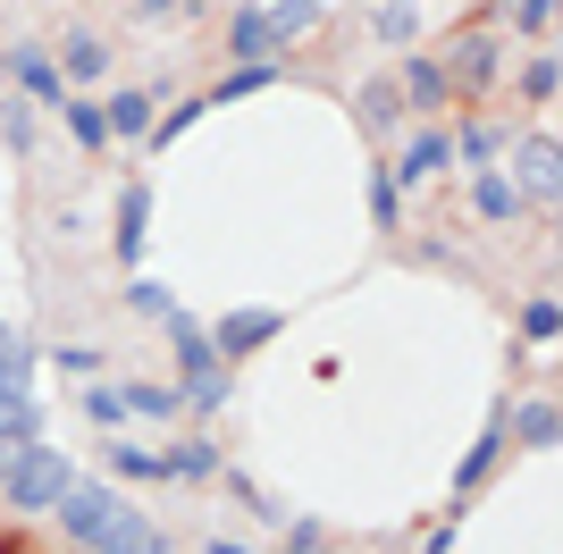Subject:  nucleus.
Listing matches in <instances>:
<instances>
[{
  "label": "nucleus",
  "mask_w": 563,
  "mask_h": 554,
  "mask_svg": "<svg viewBox=\"0 0 563 554\" xmlns=\"http://www.w3.org/2000/svg\"><path fill=\"white\" fill-rule=\"evenodd\" d=\"M454 160V152H446V135H412V152H404V168H387V177H429V168H446Z\"/></svg>",
  "instance_id": "nucleus-26"
},
{
  "label": "nucleus",
  "mask_w": 563,
  "mask_h": 554,
  "mask_svg": "<svg viewBox=\"0 0 563 554\" xmlns=\"http://www.w3.org/2000/svg\"><path fill=\"white\" fill-rule=\"evenodd\" d=\"M68 135H76V152H101V143H110V118H101V101H68Z\"/></svg>",
  "instance_id": "nucleus-25"
},
{
  "label": "nucleus",
  "mask_w": 563,
  "mask_h": 554,
  "mask_svg": "<svg viewBox=\"0 0 563 554\" xmlns=\"http://www.w3.org/2000/svg\"><path fill=\"white\" fill-rule=\"evenodd\" d=\"M177 403H186L194 420H211L219 403H228V369H211V378H186V387H177Z\"/></svg>",
  "instance_id": "nucleus-24"
},
{
  "label": "nucleus",
  "mask_w": 563,
  "mask_h": 554,
  "mask_svg": "<svg viewBox=\"0 0 563 554\" xmlns=\"http://www.w3.org/2000/svg\"><path fill=\"white\" fill-rule=\"evenodd\" d=\"M219 470H228V462H219V445L211 437H186V445H168V454H161V479H219Z\"/></svg>",
  "instance_id": "nucleus-13"
},
{
  "label": "nucleus",
  "mask_w": 563,
  "mask_h": 554,
  "mask_svg": "<svg viewBox=\"0 0 563 554\" xmlns=\"http://www.w3.org/2000/svg\"><path fill=\"white\" fill-rule=\"evenodd\" d=\"M371 34L378 43H412V34H421V9H412V0H387V9H371Z\"/></svg>",
  "instance_id": "nucleus-21"
},
{
  "label": "nucleus",
  "mask_w": 563,
  "mask_h": 554,
  "mask_svg": "<svg viewBox=\"0 0 563 554\" xmlns=\"http://www.w3.org/2000/svg\"><path fill=\"white\" fill-rule=\"evenodd\" d=\"M421 554H454V530H429V546Z\"/></svg>",
  "instance_id": "nucleus-41"
},
{
  "label": "nucleus",
  "mask_w": 563,
  "mask_h": 554,
  "mask_svg": "<svg viewBox=\"0 0 563 554\" xmlns=\"http://www.w3.org/2000/svg\"><path fill=\"white\" fill-rule=\"evenodd\" d=\"M228 43H235V59H269V18H261V9H235V25H228Z\"/></svg>",
  "instance_id": "nucleus-22"
},
{
  "label": "nucleus",
  "mask_w": 563,
  "mask_h": 554,
  "mask_svg": "<svg viewBox=\"0 0 563 554\" xmlns=\"http://www.w3.org/2000/svg\"><path fill=\"white\" fill-rule=\"evenodd\" d=\"M320 9H329V0H269V9H261V18H269V43H303L311 25H320Z\"/></svg>",
  "instance_id": "nucleus-17"
},
{
  "label": "nucleus",
  "mask_w": 563,
  "mask_h": 554,
  "mask_svg": "<svg viewBox=\"0 0 563 554\" xmlns=\"http://www.w3.org/2000/svg\"><path fill=\"white\" fill-rule=\"evenodd\" d=\"M85 412H93L101 429H118V420H126V395H118V387H93V395H85Z\"/></svg>",
  "instance_id": "nucleus-34"
},
{
  "label": "nucleus",
  "mask_w": 563,
  "mask_h": 554,
  "mask_svg": "<svg viewBox=\"0 0 563 554\" xmlns=\"http://www.w3.org/2000/svg\"><path fill=\"white\" fill-rule=\"evenodd\" d=\"M555 328H563L555 295H539V302H530V311H521V336H539V345H555Z\"/></svg>",
  "instance_id": "nucleus-30"
},
{
  "label": "nucleus",
  "mask_w": 563,
  "mask_h": 554,
  "mask_svg": "<svg viewBox=\"0 0 563 554\" xmlns=\"http://www.w3.org/2000/svg\"><path fill=\"white\" fill-rule=\"evenodd\" d=\"M505 437H521L530 454H555V403H547V395L514 403V420H505Z\"/></svg>",
  "instance_id": "nucleus-14"
},
{
  "label": "nucleus",
  "mask_w": 563,
  "mask_h": 554,
  "mask_svg": "<svg viewBox=\"0 0 563 554\" xmlns=\"http://www.w3.org/2000/svg\"><path fill=\"white\" fill-rule=\"evenodd\" d=\"M152 101H161V92H143V85H126V92H110V101H101V118H110V135H126V143H143L152 135Z\"/></svg>",
  "instance_id": "nucleus-9"
},
{
  "label": "nucleus",
  "mask_w": 563,
  "mask_h": 554,
  "mask_svg": "<svg viewBox=\"0 0 563 554\" xmlns=\"http://www.w3.org/2000/svg\"><path fill=\"white\" fill-rule=\"evenodd\" d=\"M496 454H505V412H496V420H488V429H479V437H471V454H463V470H454V505H463L471 487H479V479H488V470H496Z\"/></svg>",
  "instance_id": "nucleus-12"
},
{
  "label": "nucleus",
  "mask_w": 563,
  "mask_h": 554,
  "mask_svg": "<svg viewBox=\"0 0 563 554\" xmlns=\"http://www.w3.org/2000/svg\"><path fill=\"white\" fill-rule=\"evenodd\" d=\"M278 328H286V311H269V302H244V311H228V320L211 328V345H219V362H244V353H261Z\"/></svg>",
  "instance_id": "nucleus-4"
},
{
  "label": "nucleus",
  "mask_w": 563,
  "mask_h": 554,
  "mask_svg": "<svg viewBox=\"0 0 563 554\" xmlns=\"http://www.w3.org/2000/svg\"><path fill=\"white\" fill-rule=\"evenodd\" d=\"M278 85V59H235V76H219V92H202V110L211 101H244V92H269Z\"/></svg>",
  "instance_id": "nucleus-18"
},
{
  "label": "nucleus",
  "mask_w": 563,
  "mask_h": 554,
  "mask_svg": "<svg viewBox=\"0 0 563 554\" xmlns=\"http://www.w3.org/2000/svg\"><path fill=\"white\" fill-rule=\"evenodd\" d=\"M496 143H505V135H496L488 118H463V135H446V152H454L463 168H488V160H496Z\"/></svg>",
  "instance_id": "nucleus-20"
},
{
  "label": "nucleus",
  "mask_w": 563,
  "mask_h": 554,
  "mask_svg": "<svg viewBox=\"0 0 563 554\" xmlns=\"http://www.w3.org/2000/svg\"><path fill=\"white\" fill-rule=\"evenodd\" d=\"M0 68L25 85V101H43V110H68V76H59V59H51L43 43H18L9 59H0Z\"/></svg>",
  "instance_id": "nucleus-6"
},
{
  "label": "nucleus",
  "mask_w": 563,
  "mask_h": 554,
  "mask_svg": "<svg viewBox=\"0 0 563 554\" xmlns=\"http://www.w3.org/2000/svg\"><path fill=\"white\" fill-rule=\"evenodd\" d=\"M110 470H118V479H161V454H143V445H118Z\"/></svg>",
  "instance_id": "nucleus-31"
},
{
  "label": "nucleus",
  "mask_w": 563,
  "mask_h": 554,
  "mask_svg": "<svg viewBox=\"0 0 563 554\" xmlns=\"http://www.w3.org/2000/svg\"><path fill=\"white\" fill-rule=\"evenodd\" d=\"M404 110H446L454 101V85H446V68H438V59H404Z\"/></svg>",
  "instance_id": "nucleus-10"
},
{
  "label": "nucleus",
  "mask_w": 563,
  "mask_h": 554,
  "mask_svg": "<svg viewBox=\"0 0 563 554\" xmlns=\"http://www.w3.org/2000/svg\"><path fill=\"white\" fill-rule=\"evenodd\" d=\"M353 110H362V126H371V135H387V126L404 118V92H396V76H378V85H362V101H353Z\"/></svg>",
  "instance_id": "nucleus-19"
},
{
  "label": "nucleus",
  "mask_w": 563,
  "mask_h": 554,
  "mask_svg": "<svg viewBox=\"0 0 563 554\" xmlns=\"http://www.w3.org/2000/svg\"><path fill=\"white\" fill-rule=\"evenodd\" d=\"M126 412H143V420H186V403H177V387H152V378H135V387H126Z\"/></svg>",
  "instance_id": "nucleus-23"
},
{
  "label": "nucleus",
  "mask_w": 563,
  "mask_h": 554,
  "mask_svg": "<svg viewBox=\"0 0 563 554\" xmlns=\"http://www.w3.org/2000/svg\"><path fill=\"white\" fill-rule=\"evenodd\" d=\"M68 487H76V462L59 454V445L34 437V454L18 462V479L0 487V505H9V512H51L59 496H68Z\"/></svg>",
  "instance_id": "nucleus-1"
},
{
  "label": "nucleus",
  "mask_w": 563,
  "mask_h": 554,
  "mask_svg": "<svg viewBox=\"0 0 563 554\" xmlns=\"http://www.w3.org/2000/svg\"><path fill=\"white\" fill-rule=\"evenodd\" d=\"M126 302H135L143 320H168V311H177V302H168V286H152V277H135V286H126Z\"/></svg>",
  "instance_id": "nucleus-33"
},
{
  "label": "nucleus",
  "mask_w": 563,
  "mask_h": 554,
  "mask_svg": "<svg viewBox=\"0 0 563 554\" xmlns=\"http://www.w3.org/2000/svg\"><path fill=\"white\" fill-rule=\"evenodd\" d=\"M505 25H514V34H547V25H555V0H505Z\"/></svg>",
  "instance_id": "nucleus-29"
},
{
  "label": "nucleus",
  "mask_w": 563,
  "mask_h": 554,
  "mask_svg": "<svg viewBox=\"0 0 563 554\" xmlns=\"http://www.w3.org/2000/svg\"><path fill=\"white\" fill-rule=\"evenodd\" d=\"M59 76H85V85H93V76H110V43H101V34H85V25H68V34H59Z\"/></svg>",
  "instance_id": "nucleus-11"
},
{
  "label": "nucleus",
  "mask_w": 563,
  "mask_h": 554,
  "mask_svg": "<svg viewBox=\"0 0 563 554\" xmlns=\"http://www.w3.org/2000/svg\"><path fill=\"white\" fill-rule=\"evenodd\" d=\"M286 554H320V530H311V521H295V538H286Z\"/></svg>",
  "instance_id": "nucleus-39"
},
{
  "label": "nucleus",
  "mask_w": 563,
  "mask_h": 554,
  "mask_svg": "<svg viewBox=\"0 0 563 554\" xmlns=\"http://www.w3.org/2000/svg\"><path fill=\"white\" fill-rule=\"evenodd\" d=\"M118 505H126V496H118L110 479H76L68 496L51 505V512H59V546H93V538L110 530V512H118Z\"/></svg>",
  "instance_id": "nucleus-2"
},
{
  "label": "nucleus",
  "mask_w": 563,
  "mask_h": 554,
  "mask_svg": "<svg viewBox=\"0 0 563 554\" xmlns=\"http://www.w3.org/2000/svg\"><path fill=\"white\" fill-rule=\"evenodd\" d=\"M25 454H34V437H0V487L18 479V462H25Z\"/></svg>",
  "instance_id": "nucleus-37"
},
{
  "label": "nucleus",
  "mask_w": 563,
  "mask_h": 554,
  "mask_svg": "<svg viewBox=\"0 0 563 554\" xmlns=\"http://www.w3.org/2000/svg\"><path fill=\"white\" fill-rule=\"evenodd\" d=\"M438 68H446L454 92H488V85H496V34H479V25H471V34H454Z\"/></svg>",
  "instance_id": "nucleus-5"
},
{
  "label": "nucleus",
  "mask_w": 563,
  "mask_h": 554,
  "mask_svg": "<svg viewBox=\"0 0 563 554\" xmlns=\"http://www.w3.org/2000/svg\"><path fill=\"white\" fill-rule=\"evenodd\" d=\"M168 345H177V369H186V378H211V369H228L219 362V345H211V328L194 320V311H168Z\"/></svg>",
  "instance_id": "nucleus-7"
},
{
  "label": "nucleus",
  "mask_w": 563,
  "mask_h": 554,
  "mask_svg": "<svg viewBox=\"0 0 563 554\" xmlns=\"http://www.w3.org/2000/svg\"><path fill=\"white\" fill-rule=\"evenodd\" d=\"M93 554H168V546H161V530H152L135 505H118V512H110V530L93 538Z\"/></svg>",
  "instance_id": "nucleus-8"
},
{
  "label": "nucleus",
  "mask_w": 563,
  "mask_h": 554,
  "mask_svg": "<svg viewBox=\"0 0 563 554\" xmlns=\"http://www.w3.org/2000/svg\"><path fill=\"white\" fill-rule=\"evenodd\" d=\"M371 219L378 228H396L404 210H396V177H387V168H371Z\"/></svg>",
  "instance_id": "nucleus-32"
},
{
  "label": "nucleus",
  "mask_w": 563,
  "mask_h": 554,
  "mask_svg": "<svg viewBox=\"0 0 563 554\" xmlns=\"http://www.w3.org/2000/svg\"><path fill=\"white\" fill-rule=\"evenodd\" d=\"M514 85L530 92V101H555V85H563V68H555V51H530V68H521Z\"/></svg>",
  "instance_id": "nucleus-28"
},
{
  "label": "nucleus",
  "mask_w": 563,
  "mask_h": 554,
  "mask_svg": "<svg viewBox=\"0 0 563 554\" xmlns=\"http://www.w3.org/2000/svg\"><path fill=\"white\" fill-rule=\"evenodd\" d=\"M194 118H202V92H194V101H177V110H168V118H152V135H143V152H168V143L186 135Z\"/></svg>",
  "instance_id": "nucleus-27"
},
{
  "label": "nucleus",
  "mask_w": 563,
  "mask_h": 554,
  "mask_svg": "<svg viewBox=\"0 0 563 554\" xmlns=\"http://www.w3.org/2000/svg\"><path fill=\"white\" fill-rule=\"evenodd\" d=\"M135 18L143 25H177V18H186V0H135Z\"/></svg>",
  "instance_id": "nucleus-36"
},
{
  "label": "nucleus",
  "mask_w": 563,
  "mask_h": 554,
  "mask_svg": "<svg viewBox=\"0 0 563 554\" xmlns=\"http://www.w3.org/2000/svg\"><path fill=\"white\" fill-rule=\"evenodd\" d=\"M505 177H514V193H521V202H555V193H563V152H555V135H547V126H539V135H521L514 143V168H505Z\"/></svg>",
  "instance_id": "nucleus-3"
},
{
  "label": "nucleus",
  "mask_w": 563,
  "mask_h": 554,
  "mask_svg": "<svg viewBox=\"0 0 563 554\" xmlns=\"http://www.w3.org/2000/svg\"><path fill=\"white\" fill-rule=\"evenodd\" d=\"M143 228H152V193H143V185H126V202H118V228H110L118 261H135V253H143Z\"/></svg>",
  "instance_id": "nucleus-16"
},
{
  "label": "nucleus",
  "mask_w": 563,
  "mask_h": 554,
  "mask_svg": "<svg viewBox=\"0 0 563 554\" xmlns=\"http://www.w3.org/2000/svg\"><path fill=\"white\" fill-rule=\"evenodd\" d=\"M202 554H253V546H235V538H202Z\"/></svg>",
  "instance_id": "nucleus-40"
},
{
  "label": "nucleus",
  "mask_w": 563,
  "mask_h": 554,
  "mask_svg": "<svg viewBox=\"0 0 563 554\" xmlns=\"http://www.w3.org/2000/svg\"><path fill=\"white\" fill-rule=\"evenodd\" d=\"M0 135H9V152H34V118L9 101V110H0Z\"/></svg>",
  "instance_id": "nucleus-35"
},
{
  "label": "nucleus",
  "mask_w": 563,
  "mask_h": 554,
  "mask_svg": "<svg viewBox=\"0 0 563 554\" xmlns=\"http://www.w3.org/2000/svg\"><path fill=\"white\" fill-rule=\"evenodd\" d=\"M471 210H479V219H496V228H505V219H521V193H514V177H496V168H479V185H471Z\"/></svg>",
  "instance_id": "nucleus-15"
},
{
  "label": "nucleus",
  "mask_w": 563,
  "mask_h": 554,
  "mask_svg": "<svg viewBox=\"0 0 563 554\" xmlns=\"http://www.w3.org/2000/svg\"><path fill=\"white\" fill-rule=\"evenodd\" d=\"M59 369H76V378H93V369H101V353H93V345H59Z\"/></svg>",
  "instance_id": "nucleus-38"
},
{
  "label": "nucleus",
  "mask_w": 563,
  "mask_h": 554,
  "mask_svg": "<svg viewBox=\"0 0 563 554\" xmlns=\"http://www.w3.org/2000/svg\"><path fill=\"white\" fill-rule=\"evenodd\" d=\"M9 345H18V336H9V328H0V353H9Z\"/></svg>",
  "instance_id": "nucleus-42"
}]
</instances>
